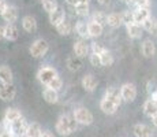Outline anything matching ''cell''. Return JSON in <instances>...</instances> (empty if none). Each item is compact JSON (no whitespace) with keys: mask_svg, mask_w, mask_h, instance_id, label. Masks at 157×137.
Listing matches in <instances>:
<instances>
[{"mask_svg":"<svg viewBox=\"0 0 157 137\" xmlns=\"http://www.w3.org/2000/svg\"><path fill=\"white\" fill-rule=\"evenodd\" d=\"M66 19V15H64V10H62V8H57V10H55L53 13L49 14V22L52 23L53 26H57L60 25V23L63 22V21Z\"/></svg>","mask_w":157,"mask_h":137,"instance_id":"cell-21","label":"cell"},{"mask_svg":"<svg viewBox=\"0 0 157 137\" xmlns=\"http://www.w3.org/2000/svg\"><path fill=\"white\" fill-rule=\"evenodd\" d=\"M66 2H67L68 6H74V7H75V6L78 4V2H79V0H66Z\"/></svg>","mask_w":157,"mask_h":137,"instance_id":"cell-42","label":"cell"},{"mask_svg":"<svg viewBox=\"0 0 157 137\" xmlns=\"http://www.w3.org/2000/svg\"><path fill=\"white\" fill-rule=\"evenodd\" d=\"M104 97L105 99H108V100H111V102H113L117 107H119V106L122 104V102H123L122 96H120V89H117V88H115V87L108 88V89L105 91Z\"/></svg>","mask_w":157,"mask_h":137,"instance_id":"cell-8","label":"cell"},{"mask_svg":"<svg viewBox=\"0 0 157 137\" xmlns=\"http://www.w3.org/2000/svg\"><path fill=\"white\" fill-rule=\"evenodd\" d=\"M0 137H14V135L10 132V130H3L2 133H0Z\"/></svg>","mask_w":157,"mask_h":137,"instance_id":"cell-40","label":"cell"},{"mask_svg":"<svg viewBox=\"0 0 157 137\" xmlns=\"http://www.w3.org/2000/svg\"><path fill=\"white\" fill-rule=\"evenodd\" d=\"M0 82L3 85H13L14 84V75L13 71L8 66H0Z\"/></svg>","mask_w":157,"mask_h":137,"instance_id":"cell-10","label":"cell"},{"mask_svg":"<svg viewBox=\"0 0 157 137\" xmlns=\"http://www.w3.org/2000/svg\"><path fill=\"white\" fill-rule=\"evenodd\" d=\"M43 135V130H41V126L37 122H32L29 123L28 130H26V137H41Z\"/></svg>","mask_w":157,"mask_h":137,"instance_id":"cell-26","label":"cell"},{"mask_svg":"<svg viewBox=\"0 0 157 137\" xmlns=\"http://www.w3.org/2000/svg\"><path fill=\"white\" fill-rule=\"evenodd\" d=\"M132 133L135 137H152V129L145 123H135L132 126Z\"/></svg>","mask_w":157,"mask_h":137,"instance_id":"cell-13","label":"cell"},{"mask_svg":"<svg viewBox=\"0 0 157 137\" xmlns=\"http://www.w3.org/2000/svg\"><path fill=\"white\" fill-rule=\"evenodd\" d=\"M107 19H108V15H105L104 13H101V11H96L92 17V21L100 23V25H102V26L107 25Z\"/></svg>","mask_w":157,"mask_h":137,"instance_id":"cell-34","label":"cell"},{"mask_svg":"<svg viewBox=\"0 0 157 137\" xmlns=\"http://www.w3.org/2000/svg\"><path fill=\"white\" fill-rule=\"evenodd\" d=\"M67 67L70 71H78L82 67V60L78 56H70L67 59Z\"/></svg>","mask_w":157,"mask_h":137,"instance_id":"cell-27","label":"cell"},{"mask_svg":"<svg viewBox=\"0 0 157 137\" xmlns=\"http://www.w3.org/2000/svg\"><path fill=\"white\" fill-rule=\"evenodd\" d=\"M120 96H122L123 102L132 103L137 99V87L131 82H126L120 87Z\"/></svg>","mask_w":157,"mask_h":137,"instance_id":"cell-5","label":"cell"},{"mask_svg":"<svg viewBox=\"0 0 157 137\" xmlns=\"http://www.w3.org/2000/svg\"><path fill=\"white\" fill-rule=\"evenodd\" d=\"M56 77H59L56 69L49 67V66H44L37 71V80L44 85H48L51 81H53Z\"/></svg>","mask_w":157,"mask_h":137,"instance_id":"cell-4","label":"cell"},{"mask_svg":"<svg viewBox=\"0 0 157 137\" xmlns=\"http://www.w3.org/2000/svg\"><path fill=\"white\" fill-rule=\"evenodd\" d=\"M7 7H8L7 2H6V0H0V15H3V13L6 11Z\"/></svg>","mask_w":157,"mask_h":137,"instance_id":"cell-39","label":"cell"},{"mask_svg":"<svg viewBox=\"0 0 157 137\" xmlns=\"http://www.w3.org/2000/svg\"><path fill=\"white\" fill-rule=\"evenodd\" d=\"M75 32H77L82 38H87V37H89L87 23L83 22V21H79V22H77V25H75Z\"/></svg>","mask_w":157,"mask_h":137,"instance_id":"cell-30","label":"cell"},{"mask_svg":"<svg viewBox=\"0 0 157 137\" xmlns=\"http://www.w3.org/2000/svg\"><path fill=\"white\" fill-rule=\"evenodd\" d=\"M100 58H101V66H111L113 63V55L108 50H105L100 55Z\"/></svg>","mask_w":157,"mask_h":137,"instance_id":"cell-33","label":"cell"},{"mask_svg":"<svg viewBox=\"0 0 157 137\" xmlns=\"http://www.w3.org/2000/svg\"><path fill=\"white\" fill-rule=\"evenodd\" d=\"M141 52L145 58H153L156 54V45L155 42H153L150 38H146V40H144L142 45H141Z\"/></svg>","mask_w":157,"mask_h":137,"instance_id":"cell-12","label":"cell"},{"mask_svg":"<svg viewBox=\"0 0 157 137\" xmlns=\"http://www.w3.org/2000/svg\"><path fill=\"white\" fill-rule=\"evenodd\" d=\"M17 95V88L13 85H3L0 87V99L4 102H11Z\"/></svg>","mask_w":157,"mask_h":137,"instance_id":"cell-7","label":"cell"},{"mask_svg":"<svg viewBox=\"0 0 157 137\" xmlns=\"http://www.w3.org/2000/svg\"><path fill=\"white\" fill-rule=\"evenodd\" d=\"M19 37V30L14 23H7L4 26V38L8 41H15Z\"/></svg>","mask_w":157,"mask_h":137,"instance_id":"cell-15","label":"cell"},{"mask_svg":"<svg viewBox=\"0 0 157 137\" xmlns=\"http://www.w3.org/2000/svg\"><path fill=\"white\" fill-rule=\"evenodd\" d=\"M77 123L78 122L75 121L74 117H70V115H67V114H63V115H60L59 119H57L55 129H56L57 135H60L62 137H67L77 130Z\"/></svg>","mask_w":157,"mask_h":137,"instance_id":"cell-1","label":"cell"},{"mask_svg":"<svg viewBox=\"0 0 157 137\" xmlns=\"http://www.w3.org/2000/svg\"><path fill=\"white\" fill-rule=\"evenodd\" d=\"M144 114L146 115V117H149L150 119L157 114V103L152 99V97L147 99L146 102L144 103Z\"/></svg>","mask_w":157,"mask_h":137,"instance_id":"cell-18","label":"cell"},{"mask_svg":"<svg viewBox=\"0 0 157 137\" xmlns=\"http://www.w3.org/2000/svg\"><path fill=\"white\" fill-rule=\"evenodd\" d=\"M72 48H74L75 56H78V58H83V56H86V55L89 54V45H87V42L83 41V40L75 41Z\"/></svg>","mask_w":157,"mask_h":137,"instance_id":"cell-14","label":"cell"},{"mask_svg":"<svg viewBox=\"0 0 157 137\" xmlns=\"http://www.w3.org/2000/svg\"><path fill=\"white\" fill-rule=\"evenodd\" d=\"M104 51H105V48L102 47L101 44H98V42H92V54L101 55Z\"/></svg>","mask_w":157,"mask_h":137,"instance_id":"cell-37","label":"cell"},{"mask_svg":"<svg viewBox=\"0 0 157 137\" xmlns=\"http://www.w3.org/2000/svg\"><path fill=\"white\" fill-rule=\"evenodd\" d=\"M62 85H63V81H62V78L60 77H56L53 81H51L49 84L47 85V88H51V89H55L59 92L60 89H62Z\"/></svg>","mask_w":157,"mask_h":137,"instance_id":"cell-35","label":"cell"},{"mask_svg":"<svg viewBox=\"0 0 157 137\" xmlns=\"http://www.w3.org/2000/svg\"><path fill=\"white\" fill-rule=\"evenodd\" d=\"M21 118H23V117H22V114H21V111L18 108L10 107V108L6 110V114H4V121L6 122L13 123V122H15V121L21 119Z\"/></svg>","mask_w":157,"mask_h":137,"instance_id":"cell-22","label":"cell"},{"mask_svg":"<svg viewBox=\"0 0 157 137\" xmlns=\"http://www.w3.org/2000/svg\"><path fill=\"white\" fill-rule=\"evenodd\" d=\"M41 3H43V8L49 14L59 8V4H57L56 0H43Z\"/></svg>","mask_w":157,"mask_h":137,"instance_id":"cell-31","label":"cell"},{"mask_svg":"<svg viewBox=\"0 0 157 137\" xmlns=\"http://www.w3.org/2000/svg\"><path fill=\"white\" fill-rule=\"evenodd\" d=\"M22 27L28 33H33L37 30V21L33 15H25L22 18Z\"/></svg>","mask_w":157,"mask_h":137,"instance_id":"cell-16","label":"cell"},{"mask_svg":"<svg viewBox=\"0 0 157 137\" xmlns=\"http://www.w3.org/2000/svg\"><path fill=\"white\" fill-rule=\"evenodd\" d=\"M90 63H92L93 66H101V58H100V55H97V54H92L90 55Z\"/></svg>","mask_w":157,"mask_h":137,"instance_id":"cell-38","label":"cell"},{"mask_svg":"<svg viewBox=\"0 0 157 137\" xmlns=\"http://www.w3.org/2000/svg\"><path fill=\"white\" fill-rule=\"evenodd\" d=\"M81 84H82V88L86 91V92H93V91L97 88L98 81H97V78H96L93 74H85Z\"/></svg>","mask_w":157,"mask_h":137,"instance_id":"cell-9","label":"cell"},{"mask_svg":"<svg viewBox=\"0 0 157 137\" xmlns=\"http://www.w3.org/2000/svg\"><path fill=\"white\" fill-rule=\"evenodd\" d=\"M29 123H26V121L23 118L15 121V122L11 123V130L10 132L14 135V137H26V130H28Z\"/></svg>","mask_w":157,"mask_h":137,"instance_id":"cell-6","label":"cell"},{"mask_svg":"<svg viewBox=\"0 0 157 137\" xmlns=\"http://www.w3.org/2000/svg\"><path fill=\"white\" fill-rule=\"evenodd\" d=\"M4 38V26L0 25V40H3Z\"/></svg>","mask_w":157,"mask_h":137,"instance_id":"cell-43","label":"cell"},{"mask_svg":"<svg viewBox=\"0 0 157 137\" xmlns=\"http://www.w3.org/2000/svg\"><path fill=\"white\" fill-rule=\"evenodd\" d=\"M141 26H142L144 29L146 30V32L152 33V34H157V19H156V18L150 17L149 19L145 21V22Z\"/></svg>","mask_w":157,"mask_h":137,"instance_id":"cell-28","label":"cell"},{"mask_svg":"<svg viewBox=\"0 0 157 137\" xmlns=\"http://www.w3.org/2000/svg\"><path fill=\"white\" fill-rule=\"evenodd\" d=\"M152 123H153V126H156V127H157V114L152 118Z\"/></svg>","mask_w":157,"mask_h":137,"instance_id":"cell-45","label":"cell"},{"mask_svg":"<svg viewBox=\"0 0 157 137\" xmlns=\"http://www.w3.org/2000/svg\"><path fill=\"white\" fill-rule=\"evenodd\" d=\"M48 50H49L48 41L44 40V38H38V40H36L32 45H30L29 51H30V55H32L33 58H43L44 55L48 52Z\"/></svg>","mask_w":157,"mask_h":137,"instance_id":"cell-3","label":"cell"},{"mask_svg":"<svg viewBox=\"0 0 157 137\" xmlns=\"http://www.w3.org/2000/svg\"><path fill=\"white\" fill-rule=\"evenodd\" d=\"M132 13H134V23L137 25H142L145 21L152 17L149 8H135Z\"/></svg>","mask_w":157,"mask_h":137,"instance_id":"cell-11","label":"cell"},{"mask_svg":"<svg viewBox=\"0 0 157 137\" xmlns=\"http://www.w3.org/2000/svg\"><path fill=\"white\" fill-rule=\"evenodd\" d=\"M150 97H152V99H153V100H155V102L157 103V91H155V92L152 93V96H150Z\"/></svg>","mask_w":157,"mask_h":137,"instance_id":"cell-46","label":"cell"},{"mask_svg":"<svg viewBox=\"0 0 157 137\" xmlns=\"http://www.w3.org/2000/svg\"><path fill=\"white\" fill-rule=\"evenodd\" d=\"M97 2L100 3L101 6H107V4H109V2H111V0H97Z\"/></svg>","mask_w":157,"mask_h":137,"instance_id":"cell-44","label":"cell"},{"mask_svg":"<svg viewBox=\"0 0 157 137\" xmlns=\"http://www.w3.org/2000/svg\"><path fill=\"white\" fill-rule=\"evenodd\" d=\"M100 108H101V111L104 112V114L112 115V114H115V112H116L117 106L113 102H111V100H108V99H105V97H102L101 102H100Z\"/></svg>","mask_w":157,"mask_h":137,"instance_id":"cell-19","label":"cell"},{"mask_svg":"<svg viewBox=\"0 0 157 137\" xmlns=\"http://www.w3.org/2000/svg\"><path fill=\"white\" fill-rule=\"evenodd\" d=\"M123 23V18H122V13H112L108 15L107 19V25L111 27H119Z\"/></svg>","mask_w":157,"mask_h":137,"instance_id":"cell-25","label":"cell"},{"mask_svg":"<svg viewBox=\"0 0 157 137\" xmlns=\"http://www.w3.org/2000/svg\"><path fill=\"white\" fill-rule=\"evenodd\" d=\"M41 2H43V0H41Z\"/></svg>","mask_w":157,"mask_h":137,"instance_id":"cell-47","label":"cell"},{"mask_svg":"<svg viewBox=\"0 0 157 137\" xmlns=\"http://www.w3.org/2000/svg\"><path fill=\"white\" fill-rule=\"evenodd\" d=\"M41 137H55V136H53V133L49 132V130H44L43 135H41Z\"/></svg>","mask_w":157,"mask_h":137,"instance_id":"cell-41","label":"cell"},{"mask_svg":"<svg viewBox=\"0 0 157 137\" xmlns=\"http://www.w3.org/2000/svg\"><path fill=\"white\" fill-rule=\"evenodd\" d=\"M87 30H89V37L97 38L102 34L104 26L100 25V23H97V22H94V21H90V22H87Z\"/></svg>","mask_w":157,"mask_h":137,"instance_id":"cell-17","label":"cell"},{"mask_svg":"<svg viewBox=\"0 0 157 137\" xmlns=\"http://www.w3.org/2000/svg\"><path fill=\"white\" fill-rule=\"evenodd\" d=\"M2 17H3V19H4L7 23H14L15 21L18 19V10H17V7L8 4V7L6 8V11L3 13Z\"/></svg>","mask_w":157,"mask_h":137,"instance_id":"cell-20","label":"cell"},{"mask_svg":"<svg viewBox=\"0 0 157 137\" xmlns=\"http://www.w3.org/2000/svg\"><path fill=\"white\" fill-rule=\"evenodd\" d=\"M56 30H57V33H59L60 36H67V34H70L71 30H72L71 22H70L68 19H64L62 23H60V25L56 26Z\"/></svg>","mask_w":157,"mask_h":137,"instance_id":"cell-29","label":"cell"},{"mask_svg":"<svg viewBox=\"0 0 157 137\" xmlns=\"http://www.w3.org/2000/svg\"><path fill=\"white\" fill-rule=\"evenodd\" d=\"M126 29H127V34L130 38H140L142 36V27H141V25L128 23V25H126Z\"/></svg>","mask_w":157,"mask_h":137,"instance_id":"cell-24","label":"cell"},{"mask_svg":"<svg viewBox=\"0 0 157 137\" xmlns=\"http://www.w3.org/2000/svg\"><path fill=\"white\" fill-rule=\"evenodd\" d=\"M72 117L75 118L78 123L81 125H92L93 121H94V117L90 112V110H87L86 107H77L72 112Z\"/></svg>","mask_w":157,"mask_h":137,"instance_id":"cell-2","label":"cell"},{"mask_svg":"<svg viewBox=\"0 0 157 137\" xmlns=\"http://www.w3.org/2000/svg\"><path fill=\"white\" fill-rule=\"evenodd\" d=\"M122 18H123V23L128 25V23H134V13H130V11H123L122 13Z\"/></svg>","mask_w":157,"mask_h":137,"instance_id":"cell-36","label":"cell"},{"mask_svg":"<svg viewBox=\"0 0 157 137\" xmlns=\"http://www.w3.org/2000/svg\"><path fill=\"white\" fill-rule=\"evenodd\" d=\"M75 14L79 17H86L89 14V3H78L75 6Z\"/></svg>","mask_w":157,"mask_h":137,"instance_id":"cell-32","label":"cell"},{"mask_svg":"<svg viewBox=\"0 0 157 137\" xmlns=\"http://www.w3.org/2000/svg\"><path fill=\"white\" fill-rule=\"evenodd\" d=\"M43 97L48 104H55L59 102V93L55 89H51V88H45L43 92Z\"/></svg>","mask_w":157,"mask_h":137,"instance_id":"cell-23","label":"cell"}]
</instances>
